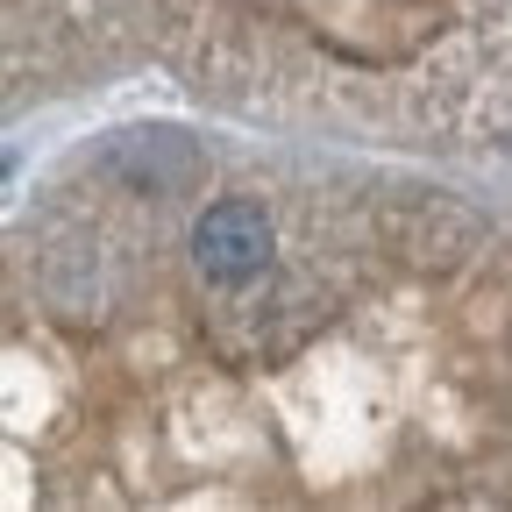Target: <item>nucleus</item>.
Masks as SVG:
<instances>
[{
  "mask_svg": "<svg viewBox=\"0 0 512 512\" xmlns=\"http://www.w3.org/2000/svg\"><path fill=\"white\" fill-rule=\"evenodd\" d=\"M192 264L214 285H249L271 264V214L256 200H214L192 228Z\"/></svg>",
  "mask_w": 512,
  "mask_h": 512,
  "instance_id": "f257e3e1",
  "label": "nucleus"
},
{
  "mask_svg": "<svg viewBox=\"0 0 512 512\" xmlns=\"http://www.w3.org/2000/svg\"><path fill=\"white\" fill-rule=\"evenodd\" d=\"M107 171L128 185V192H185L200 178V150H192L178 128H136L107 150Z\"/></svg>",
  "mask_w": 512,
  "mask_h": 512,
  "instance_id": "f03ea898",
  "label": "nucleus"
}]
</instances>
